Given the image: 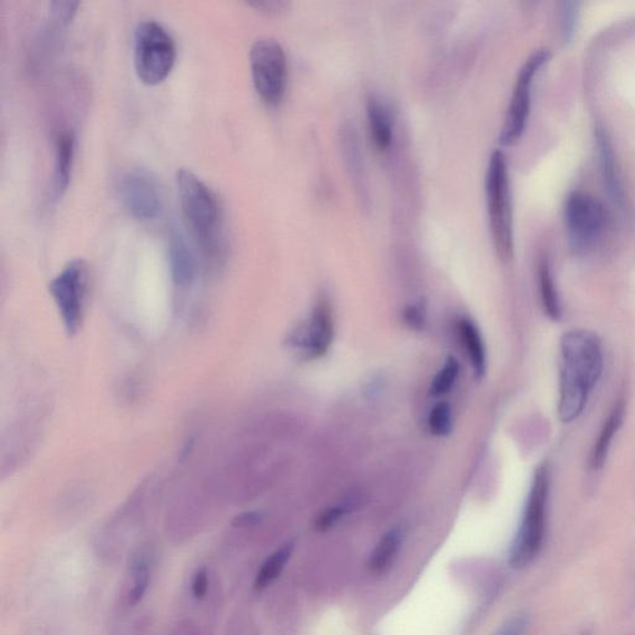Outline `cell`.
<instances>
[{"label": "cell", "mask_w": 635, "mask_h": 635, "mask_svg": "<svg viewBox=\"0 0 635 635\" xmlns=\"http://www.w3.org/2000/svg\"><path fill=\"white\" fill-rule=\"evenodd\" d=\"M604 365V349L597 334L585 329L564 334L559 342V420L571 424L582 415L600 381Z\"/></svg>", "instance_id": "obj_1"}, {"label": "cell", "mask_w": 635, "mask_h": 635, "mask_svg": "<svg viewBox=\"0 0 635 635\" xmlns=\"http://www.w3.org/2000/svg\"><path fill=\"white\" fill-rule=\"evenodd\" d=\"M183 215L192 234L208 256L220 255V208L214 192L188 169L176 173Z\"/></svg>", "instance_id": "obj_2"}, {"label": "cell", "mask_w": 635, "mask_h": 635, "mask_svg": "<svg viewBox=\"0 0 635 635\" xmlns=\"http://www.w3.org/2000/svg\"><path fill=\"white\" fill-rule=\"evenodd\" d=\"M549 496L550 470L543 463L533 474L522 523L510 550L509 564L514 568H526L541 551L548 528Z\"/></svg>", "instance_id": "obj_3"}, {"label": "cell", "mask_w": 635, "mask_h": 635, "mask_svg": "<svg viewBox=\"0 0 635 635\" xmlns=\"http://www.w3.org/2000/svg\"><path fill=\"white\" fill-rule=\"evenodd\" d=\"M486 196L490 231L497 257L503 262H509L514 254L513 210L509 173L502 150H494L490 156L486 174Z\"/></svg>", "instance_id": "obj_4"}, {"label": "cell", "mask_w": 635, "mask_h": 635, "mask_svg": "<svg viewBox=\"0 0 635 635\" xmlns=\"http://www.w3.org/2000/svg\"><path fill=\"white\" fill-rule=\"evenodd\" d=\"M174 39L165 26L154 21L142 22L134 32V67L144 84L165 81L175 64Z\"/></svg>", "instance_id": "obj_5"}, {"label": "cell", "mask_w": 635, "mask_h": 635, "mask_svg": "<svg viewBox=\"0 0 635 635\" xmlns=\"http://www.w3.org/2000/svg\"><path fill=\"white\" fill-rule=\"evenodd\" d=\"M252 81L264 103L277 106L282 101L287 86L286 52L273 39H260L250 51Z\"/></svg>", "instance_id": "obj_6"}, {"label": "cell", "mask_w": 635, "mask_h": 635, "mask_svg": "<svg viewBox=\"0 0 635 635\" xmlns=\"http://www.w3.org/2000/svg\"><path fill=\"white\" fill-rule=\"evenodd\" d=\"M565 222L575 250L587 251L600 240L607 224V212L595 196L574 192L566 201Z\"/></svg>", "instance_id": "obj_7"}, {"label": "cell", "mask_w": 635, "mask_h": 635, "mask_svg": "<svg viewBox=\"0 0 635 635\" xmlns=\"http://www.w3.org/2000/svg\"><path fill=\"white\" fill-rule=\"evenodd\" d=\"M68 335H74L83 323L87 291V266L83 260L68 262L49 286Z\"/></svg>", "instance_id": "obj_8"}, {"label": "cell", "mask_w": 635, "mask_h": 635, "mask_svg": "<svg viewBox=\"0 0 635 635\" xmlns=\"http://www.w3.org/2000/svg\"><path fill=\"white\" fill-rule=\"evenodd\" d=\"M550 54L548 50L533 52L520 68L515 87H514L512 100L504 122L500 143L503 146H512L518 142L528 124L530 106H532V86L533 78L540 68L548 62Z\"/></svg>", "instance_id": "obj_9"}, {"label": "cell", "mask_w": 635, "mask_h": 635, "mask_svg": "<svg viewBox=\"0 0 635 635\" xmlns=\"http://www.w3.org/2000/svg\"><path fill=\"white\" fill-rule=\"evenodd\" d=\"M118 190L127 210L139 220H152L162 211L163 192L158 180L144 168L127 170Z\"/></svg>", "instance_id": "obj_10"}, {"label": "cell", "mask_w": 635, "mask_h": 635, "mask_svg": "<svg viewBox=\"0 0 635 635\" xmlns=\"http://www.w3.org/2000/svg\"><path fill=\"white\" fill-rule=\"evenodd\" d=\"M334 338V322L332 308L326 297L319 298L314 307L312 317L303 330L294 333L292 342L300 346L309 360L323 358L332 345Z\"/></svg>", "instance_id": "obj_11"}, {"label": "cell", "mask_w": 635, "mask_h": 635, "mask_svg": "<svg viewBox=\"0 0 635 635\" xmlns=\"http://www.w3.org/2000/svg\"><path fill=\"white\" fill-rule=\"evenodd\" d=\"M169 261L173 281L176 286L186 287L194 281L195 261L182 231L172 230L169 240Z\"/></svg>", "instance_id": "obj_12"}, {"label": "cell", "mask_w": 635, "mask_h": 635, "mask_svg": "<svg viewBox=\"0 0 635 635\" xmlns=\"http://www.w3.org/2000/svg\"><path fill=\"white\" fill-rule=\"evenodd\" d=\"M625 415V405L623 400L617 401L613 406L607 420L602 425L600 434L592 447L591 456H589V467L592 470H601L607 461L608 453L613 443L615 434H618L622 425H623Z\"/></svg>", "instance_id": "obj_13"}, {"label": "cell", "mask_w": 635, "mask_h": 635, "mask_svg": "<svg viewBox=\"0 0 635 635\" xmlns=\"http://www.w3.org/2000/svg\"><path fill=\"white\" fill-rule=\"evenodd\" d=\"M75 133L71 130L58 132L55 146L54 194L61 198L70 184L75 157Z\"/></svg>", "instance_id": "obj_14"}, {"label": "cell", "mask_w": 635, "mask_h": 635, "mask_svg": "<svg viewBox=\"0 0 635 635\" xmlns=\"http://www.w3.org/2000/svg\"><path fill=\"white\" fill-rule=\"evenodd\" d=\"M370 133L376 148L385 152L389 148L394 137V123L388 108L378 98H370L368 103Z\"/></svg>", "instance_id": "obj_15"}, {"label": "cell", "mask_w": 635, "mask_h": 635, "mask_svg": "<svg viewBox=\"0 0 635 635\" xmlns=\"http://www.w3.org/2000/svg\"><path fill=\"white\" fill-rule=\"evenodd\" d=\"M458 334L466 349L474 374L477 378H482L487 371V352L479 329L471 320L461 319L458 322Z\"/></svg>", "instance_id": "obj_16"}, {"label": "cell", "mask_w": 635, "mask_h": 635, "mask_svg": "<svg viewBox=\"0 0 635 635\" xmlns=\"http://www.w3.org/2000/svg\"><path fill=\"white\" fill-rule=\"evenodd\" d=\"M597 139L598 150H600L602 174H604V185L608 194L617 204H623L624 195L622 189L621 180L618 178L617 169H615L614 154L612 150L610 139L607 134L602 130H597L595 133Z\"/></svg>", "instance_id": "obj_17"}, {"label": "cell", "mask_w": 635, "mask_h": 635, "mask_svg": "<svg viewBox=\"0 0 635 635\" xmlns=\"http://www.w3.org/2000/svg\"><path fill=\"white\" fill-rule=\"evenodd\" d=\"M538 282L543 313L552 322H559L562 317L561 300H559L558 288H556L555 280H553L551 267L546 258L540 261Z\"/></svg>", "instance_id": "obj_18"}, {"label": "cell", "mask_w": 635, "mask_h": 635, "mask_svg": "<svg viewBox=\"0 0 635 635\" xmlns=\"http://www.w3.org/2000/svg\"><path fill=\"white\" fill-rule=\"evenodd\" d=\"M130 588L127 594L129 604L136 605L143 600L149 587L150 558L146 551H139L133 556L130 568Z\"/></svg>", "instance_id": "obj_19"}, {"label": "cell", "mask_w": 635, "mask_h": 635, "mask_svg": "<svg viewBox=\"0 0 635 635\" xmlns=\"http://www.w3.org/2000/svg\"><path fill=\"white\" fill-rule=\"evenodd\" d=\"M401 541L402 532L398 528L391 529L382 536L369 561V568L374 574H381L389 568L398 555Z\"/></svg>", "instance_id": "obj_20"}, {"label": "cell", "mask_w": 635, "mask_h": 635, "mask_svg": "<svg viewBox=\"0 0 635 635\" xmlns=\"http://www.w3.org/2000/svg\"><path fill=\"white\" fill-rule=\"evenodd\" d=\"M292 552V543H287L271 553L266 561L262 564L261 568L258 569L256 578H255V589L262 591V589L267 588L274 579H277L281 572L283 571L284 566L290 561Z\"/></svg>", "instance_id": "obj_21"}, {"label": "cell", "mask_w": 635, "mask_h": 635, "mask_svg": "<svg viewBox=\"0 0 635 635\" xmlns=\"http://www.w3.org/2000/svg\"><path fill=\"white\" fill-rule=\"evenodd\" d=\"M458 374H460V362L454 356H450L446 364L438 371V374L434 376V381H432L431 395L442 396L447 394L453 388Z\"/></svg>", "instance_id": "obj_22"}, {"label": "cell", "mask_w": 635, "mask_h": 635, "mask_svg": "<svg viewBox=\"0 0 635 635\" xmlns=\"http://www.w3.org/2000/svg\"><path fill=\"white\" fill-rule=\"evenodd\" d=\"M453 427V418H452V408L447 402H440L434 406L428 416V428L431 434L443 437L451 434Z\"/></svg>", "instance_id": "obj_23"}, {"label": "cell", "mask_w": 635, "mask_h": 635, "mask_svg": "<svg viewBox=\"0 0 635 635\" xmlns=\"http://www.w3.org/2000/svg\"><path fill=\"white\" fill-rule=\"evenodd\" d=\"M561 15V31L565 41H568L575 34L576 22L578 18L577 3H564Z\"/></svg>", "instance_id": "obj_24"}, {"label": "cell", "mask_w": 635, "mask_h": 635, "mask_svg": "<svg viewBox=\"0 0 635 635\" xmlns=\"http://www.w3.org/2000/svg\"><path fill=\"white\" fill-rule=\"evenodd\" d=\"M78 2H52L50 4L52 19L58 24L65 26L72 21L76 13Z\"/></svg>", "instance_id": "obj_25"}, {"label": "cell", "mask_w": 635, "mask_h": 635, "mask_svg": "<svg viewBox=\"0 0 635 635\" xmlns=\"http://www.w3.org/2000/svg\"><path fill=\"white\" fill-rule=\"evenodd\" d=\"M530 617L526 613L514 615L503 624L496 635H523L528 631Z\"/></svg>", "instance_id": "obj_26"}, {"label": "cell", "mask_w": 635, "mask_h": 635, "mask_svg": "<svg viewBox=\"0 0 635 635\" xmlns=\"http://www.w3.org/2000/svg\"><path fill=\"white\" fill-rule=\"evenodd\" d=\"M404 319L406 324L414 330L424 329L425 323V304L416 303L411 304L405 309Z\"/></svg>", "instance_id": "obj_27"}, {"label": "cell", "mask_w": 635, "mask_h": 635, "mask_svg": "<svg viewBox=\"0 0 635 635\" xmlns=\"http://www.w3.org/2000/svg\"><path fill=\"white\" fill-rule=\"evenodd\" d=\"M345 513L346 510L344 506L330 507V509L320 514L319 518L317 519L316 529L319 530V532H326V530L332 528L334 523L338 522Z\"/></svg>", "instance_id": "obj_28"}, {"label": "cell", "mask_w": 635, "mask_h": 635, "mask_svg": "<svg viewBox=\"0 0 635 635\" xmlns=\"http://www.w3.org/2000/svg\"><path fill=\"white\" fill-rule=\"evenodd\" d=\"M209 591V574L208 569L201 568L195 572L192 581V595L196 601H201L205 598Z\"/></svg>", "instance_id": "obj_29"}, {"label": "cell", "mask_w": 635, "mask_h": 635, "mask_svg": "<svg viewBox=\"0 0 635 635\" xmlns=\"http://www.w3.org/2000/svg\"><path fill=\"white\" fill-rule=\"evenodd\" d=\"M261 515L258 513H245L241 514L234 520V525L237 528H251L260 523Z\"/></svg>", "instance_id": "obj_30"}]
</instances>
